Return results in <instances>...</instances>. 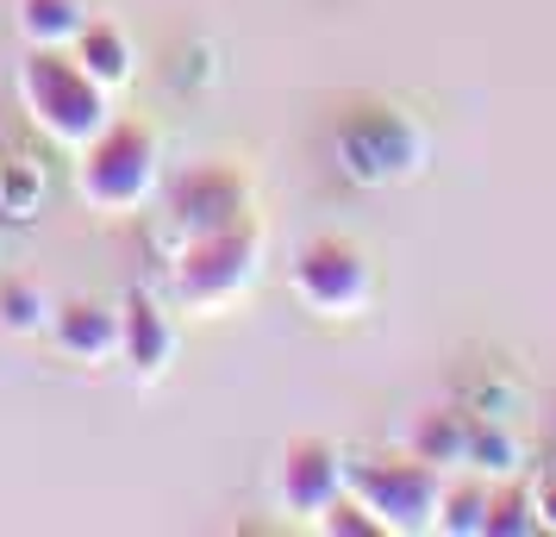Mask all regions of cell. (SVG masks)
Returning a JSON list of instances; mask_svg holds the SVG:
<instances>
[{
  "label": "cell",
  "mask_w": 556,
  "mask_h": 537,
  "mask_svg": "<svg viewBox=\"0 0 556 537\" xmlns=\"http://www.w3.org/2000/svg\"><path fill=\"white\" fill-rule=\"evenodd\" d=\"M20 101H26V119L51 144H70L81 151L88 138H101L113 126V113H106V88L88 69L76 63V51H38L31 44L26 63H20Z\"/></svg>",
  "instance_id": "1"
},
{
  "label": "cell",
  "mask_w": 556,
  "mask_h": 537,
  "mask_svg": "<svg viewBox=\"0 0 556 537\" xmlns=\"http://www.w3.org/2000/svg\"><path fill=\"white\" fill-rule=\"evenodd\" d=\"M444 469L426 457H356L351 462V494L381 519L388 537H419L438 532V507H444Z\"/></svg>",
  "instance_id": "2"
},
{
  "label": "cell",
  "mask_w": 556,
  "mask_h": 537,
  "mask_svg": "<svg viewBox=\"0 0 556 537\" xmlns=\"http://www.w3.org/2000/svg\"><path fill=\"white\" fill-rule=\"evenodd\" d=\"M256 276H263V231L256 226L188 238L176 256V294H181V307H194V312L231 307Z\"/></svg>",
  "instance_id": "3"
},
{
  "label": "cell",
  "mask_w": 556,
  "mask_h": 537,
  "mask_svg": "<svg viewBox=\"0 0 556 537\" xmlns=\"http://www.w3.org/2000/svg\"><path fill=\"white\" fill-rule=\"evenodd\" d=\"M81 201L94 213H131L151 201L156 188V138L144 126H106L101 138L81 144V169H76Z\"/></svg>",
  "instance_id": "4"
},
{
  "label": "cell",
  "mask_w": 556,
  "mask_h": 537,
  "mask_svg": "<svg viewBox=\"0 0 556 537\" xmlns=\"http://www.w3.org/2000/svg\"><path fill=\"white\" fill-rule=\"evenodd\" d=\"M419 163H426V138L394 106H356L338 126V169L356 188H394V181L419 176Z\"/></svg>",
  "instance_id": "5"
},
{
  "label": "cell",
  "mask_w": 556,
  "mask_h": 537,
  "mask_svg": "<svg viewBox=\"0 0 556 537\" xmlns=\"http://www.w3.org/2000/svg\"><path fill=\"white\" fill-rule=\"evenodd\" d=\"M369 256L356 251L351 238H306L301 251H294V294H301L313 312H326V319H351V312L369 307Z\"/></svg>",
  "instance_id": "6"
},
{
  "label": "cell",
  "mask_w": 556,
  "mask_h": 537,
  "mask_svg": "<svg viewBox=\"0 0 556 537\" xmlns=\"http://www.w3.org/2000/svg\"><path fill=\"white\" fill-rule=\"evenodd\" d=\"M169 219H176L181 238L251 226V188H244V176L226 169V163H194V169H181L176 188H169Z\"/></svg>",
  "instance_id": "7"
},
{
  "label": "cell",
  "mask_w": 556,
  "mask_h": 537,
  "mask_svg": "<svg viewBox=\"0 0 556 537\" xmlns=\"http://www.w3.org/2000/svg\"><path fill=\"white\" fill-rule=\"evenodd\" d=\"M351 487V462L338 457V444L326 437H294L281 450V469H276V500L301 519H319V512Z\"/></svg>",
  "instance_id": "8"
},
{
  "label": "cell",
  "mask_w": 556,
  "mask_h": 537,
  "mask_svg": "<svg viewBox=\"0 0 556 537\" xmlns=\"http://www.w3.org/2000/svg\"><path fill=\"white\" fill-rule=\"evenodd\" d=\"M119 357L131 362V375H163L169 357H176V325H169V312L156 307L151 294H131L126 307H119Z\"/></svg>",
  "instance_id": "9"
},
{
  "label": "cell",
  "mask_w": 556,
  "mask_h": 537,
  "mask_svg": "<svg viewBox=\"0 0 556 537\" xmlns=\"http://www.w3.org/2000/svg\"><path fill=\"white\" fill-rule=\"evenodd\" d=\"M51 337L63 357L106 362V357H119V312H106L101 301H70V307L51 312Z\"/></svg>",
  "instance_id": "10"
},
{
  "label": "cell",
  "mask_w": 556,
  "mask_h": 537,
  "mask_svg": "<svg viewBox=\"0 0 556 537\" xmlns=\"http://www.w3.org/2000/svg\"><path fill=\"white\" fill-rule=\"evenodd\" d=\"M469 425H476L469 412H419L413 432H406V450L426 457V462H438V469L451 475V469L469 462Z\"/></svg>",
  "instance_id": "11"
},
{
  "label": "cell",
  "mask_w": 556,
  "mask_h": 537,
  "mask_svg": "<svg viewBox=\"0 0 556 537\" xmlns=\"http://www.w3.org/2000/svg\"><path fill=\"white\" fill-rule=\"evenodd\" d=\"M70 51H76V63H81V69H88L94 81H101L106 94L131 81V44H126V31L106 26V20H88V26H81V38L70 44Z\"/></svg>",
  "instance_id": "12"
},
{
  "label": "cell",
  "mask_w": 556,
  "mask_h": 537,
  "mask_svg": "<svg viewBox=\"0 0 556 537\" xmlns=\"http://www.w3.org/2000/svg\"><path fill=\"white\" fill-rule=\"evenodd\" d=\"M88 26V7L81 0H20V31L38 51H70Z\"/></svg>",
  "instance_id": "13"
},
{
  "label": "cell",
  "mask_w": 556,
  "mask_h": 537,
  "mask_svg": "<svg viewBox=\"0 0 556 537\" xmlns=\"http://www.w3.org/2000/svg\"><path fill=\"white\" fill-rule=\"evenodd\" d=\"M488 494L494 482L476 469H456V482H444V507H438V532L444 537H481L488 525Z\"/></svg>",
  "instance_id": "14"
},
{
  "label": "cell",
  "mask_w": 556,
  "mask_h": 537,
  "mask_svg": "<svg viewBox=\"0 0 556 537\" xmlns=\"http://www.w3.org/2000/svg\"><path fill=\"white\" fill-rule=\"evenodd\" d=\"M538 532H544V519H538L531 487H519L506 475V482L488 494V525H481V537H538Z\"/></svg>",
  "instance_id": "15"
},
{
  "label": "cell",
  "mask_w": 556,
  "mask_h": 537,
  "mask_svg": "<svg viewBox=\"0 0 556 537\" xmlns=\"http://www.w3.org/2000/svg\"><path fill=\"white\" fill-rule=\"evenodd\" d=\"M463 469H476L488 482L519 475V444H513V432H501L494 419H476V425H469V462H463Z\"/></svg>",
  "instance_id": "16"
},
{
  "label": "cell",
  "mask_w": 556,
  "mask_h": 537,
  "mask_svg": "<svg viewBox=\"0 0 556 537\" xmlns=\"http://www.w3.org/2000/svg\"><path fill=\"white\" fill-rule=\"evenodd\" d=\"M38 194H45L38 163L0 156V213H7V219H31V213H38Z\"/></svg>",
  "instance_id": "17"
},
{
  "label": "cell",
  "mask_w": 556,
  "mask_h": 537,
  "mask_svg": "<svg viewBox=\"0 0 556 537\" xmlns=\"http://www.w3.org/2000/svg\"><path fill=\"white\" fill-rule=\"evenodd\" d=\"M45 319H51V307H45V294H38L31 282H20V276L0 282V325H7V332L26 337V332H38Z\"/></svg>",
  "instance_id": "18"
},
{
  "label": "cell",
  "mask_w": 556,
  "mask_h": 537,
  "mask_svg": "<svg viewBox=\"0 0 556 537\" xmlns=\"http://www.w3.org/2000/svg\"><path fill=\"white\" fill-rule=\"evenodd\" d=\"M313 525H319L326 537H388V532H381V519L363 507V500H356L351 487H344V494H338V500H331V507L313 519Z\"/></svg>",
  "instance_id": "19"
},
{
  "label": "cell",
  "mask_w": 556,
  "mask_h": 537,
  "mask_svg": "<svg viewBox=\"0 0 556 537\" xmlns=\"http://www.w3.org/2000/svg\"><path fill=\"white\" fill-rule=\"evenodd\" d=\"M531 500H538V519H544V532H556V469H544V475L531 482Z\"/></svg>",
  "instance_id": "20"
}]
</instances>
